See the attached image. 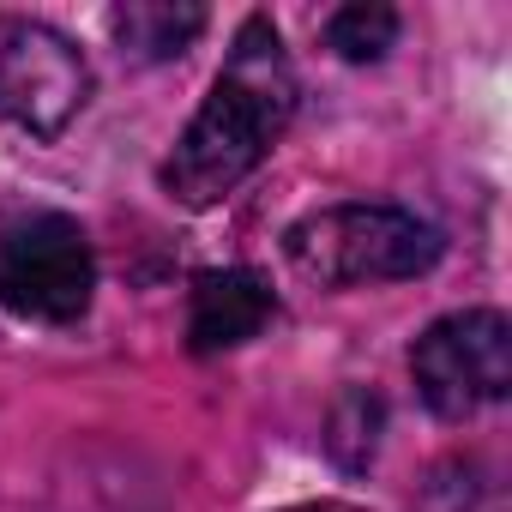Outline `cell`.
<instances>
[{"mask_svg": "<svg viewBox=\"0 0 512 512\" xmlns=\"http://www.w3.org/2000/svg\"><path fill=\"white\" fill-rule=\"evenodd\" d=\"M296 67L284 55V37L266 13L241 19L199 115L187 121V133L175 139V151L163 157V187L169 199L205 211L223 193H235L253 169L266 163V151L284 139V127L296 121Z\"/></svg>", "mask_w": 512, "mask_h": 512, "instance_id": "obj_1", "label": "cell"}, {"mask_svg": "<svg viewBox=\"0 0 512 512\" xmlns=\"http://www.w3.org/2000/svg\"><path fill=\"white\" fill-rule=\"evenodd\" d=\"M290 266L314 284H398L440 260V229L398 205H326L290 223Z\"/></svg>", "mask_w": 512, "mask_h": 512, "instance_id": "obj_2", "label": "cell"}, {"mask_svg": "<svg viewBox=\"0 0 512 512\" xmlns=\"http://www.w3.org/2000/svg\"><path fill=\"white\" fill-rule=\"evenodd\" d=\"M97 290L91 235L67 211H25L0 223V308L43 326H73Z\"/></svg>", "mask_w": 512, "mask_h": 512, "instance_id": "obj_3", "label": "cell"}, {"mask_svg": "<svg viewBox=\"0 0 512 512\" xmlns=\"http://www.w3.org/2000/svg\"><path fill=\"white\" fill-rule=\"evenodd\" d=\"M410 374L416 392L434 416L464 422L488 404L506 398L512 386V326L494 308H464L434 320L416 344H410Z\"/></svg>", "mask_w": 512, "mask_h": 512, "instance_id": "obj_4", "label": "cell"}, {"mask_svg": "<svg viewBox=\"0 0 512 512\" xmlns=\"http://www.w3.org/2000/svg\"><path fill=\"white\" fill-rule=\"evenodd\" d=\"M91 97V61L43 19L0 13V121L55 139L79 121Z\"/></svg>", "mask_w": 512, "mask_h": 512, "instance_id": "obj_5", "label": "cell"}, {"mask_svg": "<svg viewBox=\"0 0 512 512\" xmlns=\"http://www.w3.org/2000/svg\"><path fill=\"white\" fill-rule=\"evenodd\" d=\"M278 320V296L260 272L229 266V272H205L193 278V308H187V344L193 356H217L235 350L247 338H260Z\"/></svg>", "mask_w": 512, "mask_h": 512, "instance_id": "obj_6", "label": "cell"}, {"mask_svg": "<svg viewBox=\"0 0 512 512\" xmlns=\"http://www.w3.org/2000/svg\"><path fill=\"white\" fill-rule=\"evenodd\" d=\"M115 43L133 61H175L193 49V37L205 31V7H169V0H127L109 13Z\"/></svg>", "mask_w": 512, "mask_h": 512, "instance_id": "obj_7", "label": "cell"}, {"mask_svg": "<svg viewBox=\"0 0 512 512\" xmlns=\"http://www.w3.org/2000/svg\"><path fill=\"white\" fill-rule=\"evenodd\" d=\"M326 43L344 61H380L398 43V13L380 7V0H356V7H338L326 19Z\"/></svg>", "mask_w": 512, "mask_h": 512, "instance_id": "obj_8", "label": "cell"}]
</instances>
